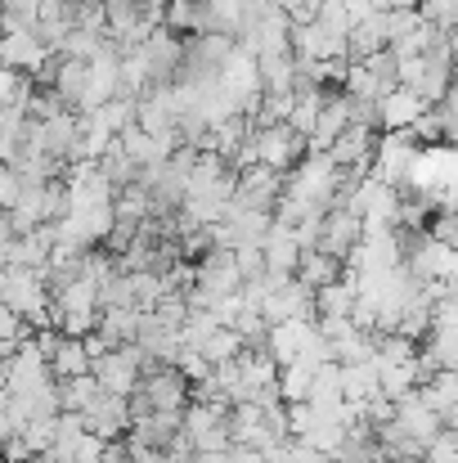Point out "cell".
<instances>
[{"mask_svg":"<svg viewBox=\"0 0 458 463\" xmlns=\"http://www.w3.org/2000/svg\"><path fill=\"white\" fill-rule=\"evenodd\" d=\"M23 189H27V180H23L14 166H0V212H9V207L23 198Z\"/></svg>","mask_w":458,"mask_h":463,"instance_id":"cell-19","label":"cell"},{"mask_svg":"<svg viewBox=\"0 0 458 463\" xmlns=\"http://www.w3.org/2000/svg\"><path fill=\"white\" fill-rule=\"evenodd\" d=\"M257 310H261L266 328H270V324H284V319H314V307H310V288H302L297 279H284L275 293H266Z\"/></svg>","mask_w":458,"mask_h":463,"instance_id":"cell-4","label":"cell"},{"mask_svg":"<svg viewBox=\"0 0 458 463\" xmlns=\"http://www.w3.org/2000/svg\"><path fill=\"white\" fill-rule=\"evenodd\" d=\"M108 36H99V32H86V27H72L68 36H63V45H59V54L63 59H90L99 45H104Z\"/></svg>","mask_w":458,"mask_h":463,"instance_id":"cell-18","label":"cell"},{"mask_svg":"<svg viewBox=\"0 0 458 463\" xmlns=\"http://www.w3.org/2000/svg\"><path fill=\"white\" fill-rule=\"evenodd\" d=\"M341 373V401H351V405H364L369 396H378V369H373V360H360V364H337Z\"/></svg>","mask_w":458,"mask_h":463,"instance_id":"cell-12","label":"cell"},{"mask_svg":"<svg viewBox=\"0 0 458 463\" xmlns=\"http://www.w3.org/2000/svg\"><path fill=\"white\" fill-rule=\"evenodd\" d=\"M50 364V378L59 383V378H77V373H90V355H86V346H81V337H59V346H54V355L45 360Z\"/></svg>","mask_w":458,"mask_h":463,"instance_id":"cell-11","label":"cell"},{"mask_svg":"<svg viewBox=\"0 0 458 463\" xmlns=\"http://www.w3.org/2000/svg\"><path fill=\"white\" fill-rule=\"evenodd\" d=\"M373 369H378V396H387V401H400L418 387L414 364H373Z\"/></svg>","mask_w":458,"mask_h":463,"instance_id":"cell-14","label":"cell"},{"mask_svg":"<svg viewBox=\"0 0 458 463\" xmlns=\"http://www.w3.org/2000/svg\"><path fill=\"white\" fill-rule=\"evenodd\" d=\"M261 257H266V275L293 279L297 257H302V248H297V239H293V225L270 221V230H266V239H261Z\"/></svg>","mask_w":458,"mask_h":463,"instance_id":"cell-6","label":"cell"},{"mask_svg":"<svg viewBox=\"0 0 458 463\" xmlns=\"http://www.w3.org/2000/svg\"><path fill=\"white\" fill-rule=\"evenodd\" d=\"M252 149H257V162H261V166L288 171V166L305 154V140L288 122H275V127H257V131H252Z\"/></svg>","mask_w":458,"mask_h":463,"instance_id":"cell-2","label":"cell"},{"mask_svg":"<svg viewBox=\"0 0 458 463\" xmlns=\"http://www.w3.org/2000/svg\"><path fill=\"white\" fill-rule=\"evenodd\" d=\"M99 459H104V441L86 432V437L72 446V463H99Z\"/></svg>","mask_w":458,"mask_h":463,"instance_id":"cell-20","label":"cell"},{"mask_svg":"<svg viewBox=\"0 0 458 463\" xmlns=\"http://www.w3.org/2000/svg\"><path fill=\"white\" fill-rule=\"evenodd\" d=\"M99 5H104V0H99Z\"/></svg>","mask_w":458,"mask_h":463,"instance_id":"cell-23","label":"cell"},{"mask_svg":"<svg viewBox=\"0 0 458 463\" xmlns=\"http://www.w3.org/2000/svg\"><path fill=\"white\" fill-rule=\"evenodd\" d=\"M140 392L149 396L153 410H184L189 405V378L175 364H162L149 378H140Z\"/></svg>","mask_w":458,"mask_h":463,"instance_id":"cell-7","label":"cell"},{"mask_svg":"<svg viewBox=\"0 0 458 463\" xmlns=\"http://www.w3.org/2000/svg\"><path fill=\"white\" fill-rule=\"evenodd\" d=\"M355 239H360V216H351L346 207H328L323 212V225H319V252H328V257H346L351 248H355Z\"/></svg>","mask_w":458,"mask_h":463,"instance_id":"cell-8","label":"cell"},{"mask_svg":"<svg viewBox=\"0 0 458 463\" xmlns=\"http://www.w3.org/2000/svg\"><path fill=\"white\" fill-rule=\"evenodd\" d=\"M432 104H423V95H414L409 86H391L387 95L373 99V122L382 131H409Z\"/></svg>","mask_w":458,"mask_h":463,"instance_id":"cell-3","label":"cell"},{"mask_svg":"<svg viewBox=\"0 0 458 463\" xmlns=\"http://www.w3.org/2000/svg\"><path fill=\"white\" fill-rule=\"evenodd\" d=\"M18 77H23V72H14V68H5V63H0V109H9V99H14V86H18Z\"/></svg>","mask_w":458,"mask_h":463,"instance_id":"cell-21","label":"cell"},{"mask_svg":"<svg viewBox=\"0 0 458 463\" xmlns=\"http://www.w3.org/2000/svg\"><path fill=\"white\" fill-rule=\"evenodd\" d=\"M341 95H351V99H364V104H373L378 95H382V86H378V77L360 63V59H351L346 63V77H341V86H337Z\"/></svg>","mask_w":458,"mask_h":463,"instance_id":"cell-15","label":"cell"},{"mask_svg":"<svg viewBox=\"0 0 458 463\" xmlns=\"http://www.w3.org/2000/svg\"><path fill=\"white\" fill-rule=\"evenodd\" d=\"M341 275V261L337 257H328V252H319V248H310V252H302L297 257V270H293V279L302 284V288H323V284H332Z\"/></svg>","mask_w":458,"mask_h":463,"instance_id":"cell-10","label":"cell"},{"mask_svg":"<svg viewBox=\"0 0 458 463\" xmlns=\"http://www.w3.org/2000/svg\"><path fill=\"white\" fill-rule=\"evenodd\" d=\"M373 127H360V122H351L323 154L332 157V166L341 171V166H369V157H373Z\"/></svg>","mask_w":458,"mask_h":463,"instance_id":"cell-9","label":"cell"},{"mask_svg":"<svg viewBox=\"0 0 458 463\" xmlns=\"http://www.w3.org/2000/svg\"><path fill=\"white\" fill-rule=\"evenodd\" d=\"M54 396H59V410H86L95 396H99V383H95V373H77V378H59L54 383Z\"/></svg>","mask_w":458,"mask_h":463,"instance_id":"cell-13","label":"cell"},{"mask_svg":"<svg viewBox=\"0 0 458 463\" xmlns=\"http://www.w3.org/2000/svg\"><path fill=\"white\" fill-rule=\"evenodd\" d=\"M140 50H145V59H149L153 86H162V81H171V77L180 72V59H184V41H180L175 32H166V27H153L149 36L140 41Z\"/></svg>","mask_w":458,"mask_h":463,"instance_id":"cell-5","label":"cell"},{"mask_svg":"<svg viewBox=\"0 0 458 463\" xmlns=\"http://www.w3.org/2000/svg\"><path fill=\"white\" fill-rule=\"evenodd\" d=\"M198 351L207 355V364H220V360H234V355L243 351V337H238L234 328H225V324H220V328H216V333H211V337H207Z\"/></svg>","mask_w":458,"mask_h":463,"instance_id":"cell-17","label":"cell"},{"mask_svg":"<svg viewBox=\"0 0 458 463\" xmlns=\"http://www.w3.org/2000/svg\"><path fill=\"white\" fill-rule=\"evenodd\" d=\"M261 463H288V459H261Z\"/></svg>","mask_w":458,"mask_h":463,"instance_id":"cell-22","label":"cell"},{"mask_svg":"<svg viewBox=\"0 0 458 463\" xmlns=\"http://www.w3.org/2000/svg\"><path fill=\"white\" fill-rule=\"evenodd\" d=\"M310 373H314V364L305 360V355H297L293 364H284L279 369V401H305V392H310Z\"/></svg>","mask_w":458,"mask_h":463,"instance_id":"cell-16","label":"cell"},{"mask_svg":"<svg viewBox=\"0 0 458 463\" xmlns=\"http://www.w3.org/2000/svg\"><path fill=\"white\" fill-rule=\"evenodd\" d=\"M414 149H418V145H414L405 131H387V136H378V140H373V157H369V175H373L378 184H396V189H400Z\"/></svg>","mask_w":458,"mask_h":463,"instance_id":"cell-1","label":"cell"}]
</instances>
